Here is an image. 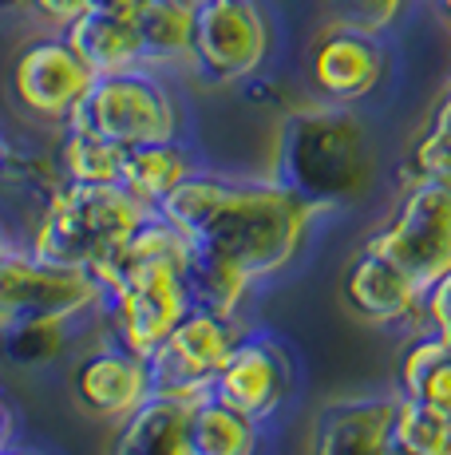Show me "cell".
Returning <instances> with one entry per match:
<instances>
[{"instance_id": "obj_6", "label": "cell", "mask_w": 451, "mask_h": 455, "mask_svg": "<svg viewBox=\"0 0 451 455\" xmlns=\"http://www.w3.org/2000/svg\"><path fill=\"white\" fill-rule=\"evenodd\" d=\"M103 285L91 269L59 266L16 246L0 261V332L28 321H88L99 317Z\"/></svg>"}, {"instance_id": "obj_3", "label": "cell", "mask_w": 451, "mask_h": 455, "mask_svg": "<svg viewBox=\"0 0 451 455\" xmlns=\"http://www.w3.org/2000/svg\"><path fill=\"white\" fill-rule=\"evenodd\" d=\"M281 182L320 210L360 195L372 182V147L360 119L349 108L317 103L285 124L281 135Z\"/></svg>"}, {"instance_id": "obj_17", "label": "cell", "mask_w": 451, "mask_h": 455, "mask_svg": "<svg viewBox=\"0 0 451 455\" xmlns=\"http://www.w3.org/2000/svg\"><path fill=\"white\" fill-rule=\"evenodd\" d=\"M67 44L80 52V60L91 68L95 76H115V72H131L143 68V52H138L135 24L123 16H107L88 8L83 16H75L64 28Z\"/></svg>"}, {"instance_id": "obj_14", "label": "cell", "mask_w": 451, "mask_h": 455, "mask_svg": "<svg viewBox=\"0 0 451 455\" xmlns=\"http://www.w3.org/2000/svg\"><path fill=\"white\" fill-rule=\"evenodd\" d=\"M400 396L404 392L392 388L325 404L313 424V451L309 455H407L396 443Z\"/></svg>"}, {"instance_id": "obj_33", "label": "cell", "mask_w": 451, "mask_h": 455, "mask_svg": "<svg viewBox=\"0 0 451 455\" xmlns=\"http://www.w3.org/2000/svg\"><path fill=\"white\" fill-rule=\"evenodd\" d=\"M0 455H44V451H36V448H20V443H12V448H4Z\"/></svg>"}, {"instance_id": "obj_18", "label": "cell", "mask_w": 451, "mask_h": 455, "mask_svg": "<svg viewBox=\"0 0 451 455\" xmlns=\"http://www.w3.org/2000/svg\"><path fill=\"white\" fill-rule=\"evenodd\" d=\"M194 171H198V163H194V155H190L186 139H175V143H146V147H131V151H127L119 187L131 198H138L146 210H159L178 190V182Z\"/></svg>"}, {"instance_id": "obj_31", "label": "cell", "mask_w": 451, "mask_h": 455, "mask_svg": "<svg viewBox=\"0 0 451 455\" xmlns=\"http://www.w3.org/2000/svg\"><path fill=\"white\" fill-rule=\"evenodd\" d=\"M12 250H16V238H12V230H8V226L0 222V261H4V258H8V253H12Z\"/></svg>"}, {"instance_id": "obj_29", "label": "cell", "mask_w": 451, "mask_h": 455, "mask_svg": "<svg viewBox=\"0 0 451 455\" xmlns=\"http://www.w3.org/2000/svg\"><path fill=\"white\" fill-rule=\"evenodd\" d=\"M16 427H20V419H16V408L8 404V396L0 392V451L16 443Z\"/></svg>"}, {"instance_id": "obj_26", "label": "cell", "mask_w": 451, "mask_h": 455, "mask_svg": "<svg viewBox=\"0 0 451 455\" xmlns=\"http://www.w3.org/2000/svg\"><path fill=\"white\" fill-rule=\"evenodd\" d=\"M404 396H412V400H420V404H428V408H436V412L451 416V348L412 384V388L404 392Z\"/></svg>"}, {"instance_id": "obj_13", "label": "cell", "mask_w": 451, "mask_h": 455, "mask_svg": "<svg viewBox=\"0 0 451 455\" xmlns=\"http://www.w3.org/2000/svg\"><path fill=\"white\" fill-rule=\"evenodd\" d=\"M293 384H297V369L281 340L265 337V332H246L230 353V361L222 364L214 396L265 424L289 404Z\"/></svg>"}, {"instance_id": "obj_30", "label": "cell", "mask_w": 451, "mask_h": 455, "mask_svg": "<svg viewBox=\"0 0 451 455\" xmlns=\"http://www.w3.org/2000/svg\"><path fill=\"white\" fill-rule=\"evenodd\" d=\"M138 4H143V0H91V8H95V12L123 16V20H131V16L138 12Z\"/></svg>"}, {"instance_id": "obj_32", "label": "cell", "mask_w": 451, "mask_h": 455, "mask_svg": "<svg viewBox=\"0 0 451 455\" xmlns=\"http://www.w3.org/2000/svg\"><path fill=\"white\" fill-rule=\"evenodd\" d=\"M431 4H436L439 20H444V24H447V28H451V0H431Z\"/></svg>"}, {"instance_id": "obj_1", "label": "cell", "mask_w": 451, "mask_h": 455, "mask_svg": "<svg viewBox=\"0 0 451 455\" xmlns=\"http://www.w3.org/2000/svg\"><path fill=\"white\" fill-rule=\"evenodd\" d=\"M159 214L186 234L194 253L230 261L262 285L297 266L325 210L281 179H230L198 166Z\"/></svg>"}, {"instance_id": "obj_23", "label": "cell", "mask_w": 451, "mask_h": 455, "mask_svg": "<svg viewBox=\"0 0 451 455\" xmlns=\"http://www.w3.org/2000/svg\"><path fill=\"white\" fill-rule=\"evenodd\" d=\"M396 443L407 455H451V416L420 404L412 396H400L396 412Z\"/></svg>"}, {"instance_id": "obj_24", "label": "cell", "mask_w": 451, "mask_h": 455, "mask_svg": "<svg viewBox=\"0 0 451 455\" xmlns=\"http://www.w3.org/2000/svg\"><path fill=\"white\" fill-rule=\"evenodd\" d=\"M72 329H75V321H28V325L0 332V345H4L8 361H16V364H44L51 356L64 353Z\"/></svg>"}, {"instance_id": "obj_27", "label": "cell", "mask_w": 451, "mask_h": 455, "mask_svg": "<svg viewBox=\"0 0 451 455\" xmlns=\"http://www.w3.org/2000/svg\"><path fill=\"white\" fill-rule=\"evenodd\" d=\"M423 329L451 340V269L439 282H431L428 297H423Z\"/></svg>"}, {"instance_id": "obj_12", "label": "cell", "mask_w": 451, "mask_h": 455, "mask_svg": "<svg viewBox=\"0 0 451 455\" xmlns=\"http://www.w3.org/2000/svg\"><path fill=\"white\" fill-rule=\"evenodd\" d=\"M341 297L352 317L376 329H423V290L407 269H400L392 258L372 250L368 242L352 253V261L341 274Z\"/></svg>"}, {"instance_id": "obj_8", "label": "cell", "mask_w": 451, "mask_h": 455, "mask_svg": "<svg viewBox=\"0 0 451 455\" xmlns=\"http://www.w3.org/2000/svg\"><path fill=\"white\" fill-rule=\"evenodd\" d=\"M246 332L249 329L241 317H226L218 309L194 305L175 325V332L151 353L159 392L186 400V404L214 396V380Z\"/></svg>"}, {"instance_id": "obj_16", "label": "cell", "mask_w": 451, "mask_h": 455, "mask_svg": "<svg viewBox=\"0 0 451 455\" xmlns=\"http://www.w3.org/2000/svg\"><path fill=\"white\" fill-rule=\"evenodd\" d=\"M190 408L186 400L154 392L138 412H131L123 424H115V443L111 455H194L190 443Z\"/></svg>"}, {"instance_id": "obj_34", "label": "cell", "mask_w": 451, "mask_h": 455, "mask_svg": "<svg viewBox=\"0 0 451 455\" xmlns=\"http://www.w3.org/2000/svg\"><path fill=\"white\" fill-rule=\"evenodd\" d=\"M0 4H16V0H0Z\"/></svg>"}, {"instance_id": "obj_4", "label": "cell", "mask_w": 451, "mask_h": 455, "mask_svg": "<svg viewBox=\"0 0 451 455\" xmlns=\"http://www.w3.org/2000/svg\"><path fill=\"white\" fill-rule=\"evenodd\" d=\"M72 124L131 151L146 143L186 139V103L167 72L131 68V72L99 76Z\"/></svg>"}, {"instance_id": "obj_28", "label": "cell", "mask_w": 451, "mask_h": 455, "mask_svg": "<svg viewBox=\"0 0 451 455\" xmlns=\"http://www.w3.org/2000/svg\"><path fill=\"white\" fill-rule=\"evenodd\" d=\"M24 4H28L32 16H40V20H44L51 32H64L67 24L75 20V16L88 12L91 0H24Z\"/></svg>"}, {"instance_id": "obj_2", "label": "cell", "mask_w": 451, "mask_h": 455, "mask_svg": "<svg viewBox=\"0 0 451 455\" xmlns=\"http://www.w3.org/2000/svg\"><path fill=\"white\" fill-rule=\"evenodd\" d=\"M138 198L123 187H83V182H56L36 210L28 230V250L44 261L75 269H95L111 258L138 226L151 218Z\"/></svg>"}, {"instance_id": "obj_22", "label": "cell", "mask_w": 451, "mask_h": 455, "mask_svg": "<svg viewBox=\"0 0 451 455\" xmlns=\"http://www.w3.org/2000/svg\"><path fill=\"white\" fill-rule=\"evenodd\" d=\"M404 182H451V87L407 147Z\"/></svg>"}, {"instance_id": "obj_10", "label": "cell", "mask_w": 451, "mask_h": 455, "mask_svg": "<svg viewBox=\"0 0 451 455\" xmlns=\"http://www.w3.org/2000/svg\"><path fill=\"white\" fill-rule=\"evenodd\" d=\"M388 72H392V56L384 36L336 16L313 32L305 48V80L320 103L357 108L384 87Z\"/></svg>"}, {"instance_id": "obj_9", "label": "cell", "mask_w": 451, "mask_h": 455, "mask_svg": "<svg viewBox=\"0 0 451 455\" xmlns=\"http://www.w3.org/2000/svg\"><path fill=\"white\" fill-rule=\"evenodd\" d=\"M99 76L80 60V52L67 44L64 32L28 40L12 60L8 87H12L16 108L28 119L48 127H67L75 111L83 108L88 92Z\"/></svg>"}, {"instance_id": "obj_25", "label": "cell", "mask_w": 451, "mask_h": 455, "mask_svg": "<svg viewBox=\"0 0 451 455\" xmlns=\"http://www.w3.org/2000/svg\"><path fill=\"white\" fill-rule=\"evenodd\" d=\"M407 4L412 0H333V12H336V20H349L357 28L388 36L400 24V16L407 12Z\"/></svg>"}, {"instance_id": "obj_21", "label": "cell", "mask_w": 451, "mask_h": 455, "mask_svg": "<svg viewBox=\"0 0 451 455\" xmlns=\"http://www.w3.org/2000/svg\"><path fill=\"white\" fill-rule=\"evenodd\" d=\"M186 282H190V293H194V305L218 309L226 317H241L249 293L257 290V282L246 269L230 266L222 258H210V253H194V250H190Z\"/></svg>"}, {"instance_id": "obj_5", "label": "cell", "mask_w": 451, "mask_h": 455, "mask_svg": "<svg viewBox=\"0 0 451 455\" xmlns=\"http://www.w3.org/2000/svg\"><path fill=\"white\" fill-rule=\"evenodd\" d=\"M277 32L262 0H194L190 72L206 87H241L270 68Z\"/></svg>"}, {"instance_id": "obj_19", "label": "cell", "mask_w": 451, "mask_h": 455, "mask_svg": "<svg viewBox=\"0 0 451 455\" xmlns=\"http://www.w3.org/2000/svg\"><path fill=\"white\" fill-rule=\"evenodd\" d=\"M59 182H83V187H115L123 179L127 147L95 135V131L67 124L59 127V143L51 151Z\"/></svg>"}, {"instance_id": "obj_15", "label": "cell", "mask_w": 451, "mask_h": 455, "mask_svg": "<svg viewBox=\"0 0 451 455\" xmlns=\"http://www.w3.org/2000/svg\"><path fill=\"white\" fill-rule=\"evenodd\" d=\"M143 68L154 72H190L194 52V0H143L131 16Z\"/></svg>"}, {"instance_id": "obj_11", "label": "cell", "mask_w": 451, "mask_h": 455, "mask_svg": "<svg viewBox=\"0 0 451 455\" xmlns=\"http://www.w3.org/2000/svg\"><path fill=\"white\" fill-rule=\"evenodd\" d=\"M72 392H75V404L88 416L107 419V424H123L127 416L138 412L159 392V380H154L151 356L135 353V348L119 345L115 337L103 332L88 353L75 361Z\"/></svg>"}, {"instance_id": "obj_7", "label": "cell", "mask_w": 451, "mask_h": 455, "mask_svg": "<svg viewBox=\"0 0 451 455\" xmlns=\"http://www.w3.org/2000/svg\"><path fill=\"white\" fill-rule=\"evenodd\" d=\"M368 246L431 290V282L451 269V182H407Z\"/></svg>"}, {"instance_id": "obj_20", "label": "cell", "mask_w": 451, "mask_h": 455, "mask_svg": "<svg viewBox=\"0 0 451 455\" xmlns=\"http://www.w3.org/2000/svg\"><path fill=\"white\" fill-rule=\"evenodd\" d=\"M190 443L194 455H257L262 424L218 396H206L190 408Z\"/></svg>"}]
</instances>
